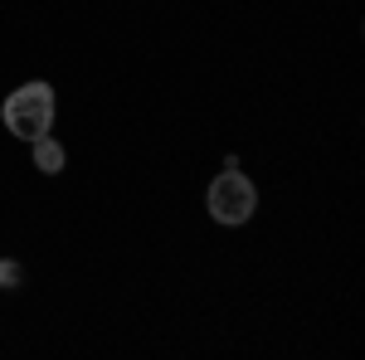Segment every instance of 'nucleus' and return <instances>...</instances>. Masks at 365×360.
Returning <instances> with one entry per match:
<instances>
[{"label":"nucleus","instance_id":"1","mask_svg":"<svg viewBox=\"0 0 365 360\" xmlns=\"http://www.w3.org/2000/svg\"><path fill=\"white\" fill-rule=\"evenodd\" d=\"M54 88L49 83H20L10 98H5V127L20 141H34L54 127Z\"/></svg>","mask_w":365,"mask_h":360},{"label":"nucleus","instance_id":"2","mask_svg":"<svg viewBox=\"0 0 365 360\" xmlns=\"http://www.w3.org/2000/svg\"><path fill=\"white\" fill-rule=\"evenodd\" d=\"M205 205H210V220L215 224H249L253 210H258V190H253V180L239 166H229L215 175Z\"/></svg>","mask_w":365,"mask_h":360},{"label":"nucleus","instance_id":"3","mask_svg":"<svg viewBox=\"0 0 365 360\" xmlns=\"http://www.w3.org/2000/svg\"><path fill=\"white\" fill-rule=\"evenodd\" d=\"M63 161H68V156H63V146H58L49 132H44V137H34V166L44 170V175H58Z\"/></svg>","mask_w":365,"mask_h":360},{"label":"nucleus","instance_id":"4","mask_svg":"<svg viewBox=\"0 0 365 360\" xmlns=\"http://www.w3.org/2000/svg\"><path fill=\"white\" fill-rule=\"evenodd\" d=\"M20 263H10V258H5V263H0V287H20Z\"/></svg>","mask_w":365,"mask_h":360}]
</instances>
